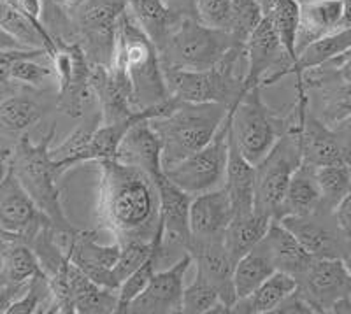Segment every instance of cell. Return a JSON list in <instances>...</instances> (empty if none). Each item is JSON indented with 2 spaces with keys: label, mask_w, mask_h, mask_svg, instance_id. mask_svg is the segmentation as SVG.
I'll list each match as a JSON object with an SVG mask.
<instances>
[{
  "label": "cell",
  "mask_w": 351,
  "mask_h": 314,
  "mask_svg": "<svg viewBox=\"0 0 351 314\" xmlns=\"http://www.w3.org/2000/svg\"><path fill=\"white\" fill-rule=\"evenodd\" d=\"M100 227L120 244L153 241L160 230L158 188L148 172L118 160L99 162Z\"/></svg>",
  "instance_id": "cell-1"
},
{
  "label": "cell",
  "mask_w": 351,
  "mask_h": 314,
  "mask_svg": "<svg viewBox=\"0 0 351 314\" xmlns=\"http://www.w3.org/2000/svg\"><path fill=\"white\" fill-rule=\"evenodd\" d=\"M109 65L120 69L128 80L132 102L137 111L156 108L172 99L158 48L139 27L128 5L116 27L114 49Z\"/></svg>",
  "instance_id": "cell-2"
},
{
  "label": "cell",
  "mask_w": 351,
  "mask_h": 314,
  "mask_svg": "<svg viewBox=\"0 0 351 314\" xmlns=\"http://www.w3.org/2000/svg\"><path fill=\"white\" fill-rule=\"evenodd\" d=\"M56 136V125L46 132V136L34 143L27 132L18 137V143L12 146L9 169L16 176L23 190L32 197L40 211L51 221L56 234L69 235L76 228L72 227L62 207L58 178L60 171L51 160L49 147Z\"/></svg>",
  "instance_id": "cell-3"
},
{
  "label": "cell",
  "mask_w": 351,
  "mask_h": 314,
  "mask_svg": "<svg viewBox=\"0 0 351 314\" xmlns=\"http://www.w3.org/2000/svg\"><path fill=\"white\" fill-rule=\"evenodd\" d=\"M227 114L228 108L223 104H195L176 99V106L167 114L149 119L162 144V169L174 167L206 146Z\"/></svg>",
  "instance_id": "cell-4"
},
{
  "label": "cell",
  "mask_w": 351,
  "mask_h": 314,
  "mask_svg": "<svg viewBox=\"0 0 351 314\" xmlns=\"http://www.w3.org/2000/svg\"><path fill=\"white\" fill-rule=\"evenodd\" d=\"M165 83L171 97L183 102L223 104L228 109L243 95L246 74L244 44L232 48L218 64L206 71L165 69Z\"/></svg>",
  "instance_id": "cell-5"
},
{
  "label": "cell",
  "mask_w": 351,
  "mask_h": 314,
  "mask_svg": "<svg viewBox=\"0 0 351 314\" xmlns=\"http://www.w3.org/2000/svg\"><path fill=\"white\" fill-rule=\"evenodd\" d=\"M307 108L306 100H297L288 130L255 165V213L271 219H280L291 174L302 163L299 128Z\"/></svg>",
  "instance_id": "cell-6"
},
{
  "label": "cell",
  "mask_w": 351,
  "mask_h": 314,
  "mask_svg": "<svg viewBox=\"0 0 351 314\" xmlns=\"http://www.w3.org/2000/svg\"><path fill=\"white\" fill-rule=\"evenodd\" d=\"M239 44L244 43L228 30L208 27L199 18L183 16L160 49V60L165 69L206 71Z\"/></svg>",
  "instance_id": "cell-7"
},
{
  "label": "cell",
  "mask_w": 351,
  "mask_h": 314,
  "mask_svg": "<svg viewBox=\"0 0 351 314\" xmlns=\"http://www.w3.org/2000/svg\"><path fill=\"white\" fill-rule=\"evenodd\" d=\"M228 116V136L252 165H256L271 152L291 121V112L287 118H281L267 108L262 99V86H253L244 92L230 108Z\"/></svg>",
  "instance_id": "cell-8"
},
{
  "label": "cell",
  "mask_w": 351,
  "mask_h": 314,
  "mask_svg": "<svg viewBox=\"0 0 351 314\" xmlns=\"http://www.w3.org/2000/svg\"><path fill=\"white\" fill-rule=\"evenodd\" d=\"M71 23L77 43L93 65H109L114 49L116 27L127 9V0H56Z\"/></svg>",
  "instance_id": "cell-9"
},
{
  "label": "cell",
  "mask_w": 351,
  "mask_h": 314,
  "mask_svg": "<svg viewBox=\"0 0 351 314\" xmlns=\"http://www.w3.org/2000/svg\"><path fill=\"white\" fill-rule=\"evenodd\" d=\"M51 64L56 77V106L71 118H81L97 104L92 88V62L77 43L56 40Z\"/></svg>",
  "instance_id": "cell-10"
},
{
  "label": "cell",
  "mask_w": 351,
  "mask_h": 314,
  "mask_svg": "<svg viewBox=\"0 0 351 314\" xmlns=\"http://www.w3.org/2000/svg\"><path fill=\"white\" fill-rule=\"evenodd\" d=\"M228 128L230 116L227 114L215 137L206 146L176 163L174 167L165 169L164 174L169 181L192 197L223 188L228 160Z\"/></svg>",
  "instance_id": "cell-11"
},
{
  "label": "cell",
  "mask_w": 351,
  "mask_h": 314,
  "mask_svg": "<svg viewBox=\"0 0 351 314\" xmlns=\"http://www.w3.org/2000/svg\"><path fill=\"white\" fill-rule=\"evenodd\" d=\"M160 197V237L158 250V267H169L184 255H190V243H192V232H190V202L192 195L176 186L169 181L164 171L153 176Z\"/></svg>",
  "instance_id": "cell-12"
},
{
  "label": "cell",
  "mask_w": 351,
  "mask_h": 314,
  "mask_svg": "<svg viewBox=\"0 0 351 314\" xmlns=\"http://www.w3.org/2000/svg\"><path fill=\"white\" fill-rule=\"evenodd\" d=\"M246 74L243 93L253 86H271L283 77L290 76L293 62L276 36L269 14L262 16L250 36L244 40Z\"/></svg>",
  "instance_id": "cell-13"
},
{
  "label": "cell",
  "mask_w": 351,
  "mask_h": 314,
  "mask_svg": "<svg viewBox=\"0 0 351 314\" xmlns=\"http://www.w3.org/2000/svg\"><path fill=\"white\" fill-rule=\"evenodd\" d=\"M49 225L51 221L9 169L0 181V243L21 241L30 244L32 239Z\"/></svg>",
  "instance_id": "cell-14"
},
{
  "label": "cell",
  "mask_w": 351,
  "mask_h": 314,
  "mask_svg": "<svg viewBox=\"0 0 351 314\" xmlns=\"http://www.w3.org/2000/svg\"><path fill=\"white\" fill-rule=\"evenodd\" d=\"M56 234V232H55ZM71 262L83 271L99 287L118 291V285L112 279V267L118 262L121 244H100L93 232L74 230L69 235L56 234Z\"/></svg>",
  "instance_id": "cell-15"
},
{
  "label": "cell",
  "mask_w": 351,
  "mask_h": 314,
  "mask_svg": "<svg viewBox=\"0 0 351 314\" xmlns=\"http://www.w3.org/2000/svg\"><path fill=\"white\" fill-rule=\"evenodd\" d=\"M297 290L315 313H330L337 300L351 297V276L341 258H313L297 278Z\"/></svg>",
  "instance_id": "cell-16"
},
{
  "label": "cell",
  "mask_w": 351,
  "mask_h": 314,
  "mask_svg": "<svg viewBox=\"0 0 351 314\" xmlns=\"http://www.w3.org/2000/svg\"><path fill=\"white\" fill-rule=\"evenodd\" d=\"M193 267L190 255L181 256L178 262L153 274L148 287L144 288L127 307L130 314H174L181 313L184 278Z\"/></svg>",
  "instance_id": "cell-17"
},
{
  "label": "cell",
  "mask_w": 351,
  "mask_h": 314,
  "mask_svg": "<svg viewBox=\"0 0 351 314\" xmlns=\"http://www.w3.org/2000/svg\"><path fill=\"white\" fill-rule=\"evenodd\" d=\"M280 221L313 258H341L348 237L337 227L332 209L322 207L313 215L283 216Z\"/></svg>",
  "instance_id": "cell-18"
},
{
  "label": "cell",
  "mask_w": 351,
  "mask_h": 314,
  "mask_svg": "<svg viewBox=\"0 0 351 314\" xmlns=\"http://www.w3.org/2000/svg\"><path fill=\"white\" fill-rule=\"evenodd\" d=\"M188 253L192 256L193 267L199 269L204 278L216 288L221 302L230 311L237 300L234 290L236 262L232 260L227 247L223 246V239H192Z\"/></svg>",
  "instance_id": "cell-19"
},
{
  "label": "cell",
  "mask_w": 351,
  "mask_h": 314,
  "mask_svg": "<svg viewBox=\"0 0 351 314\" xmlns=\"http://www.w3.org/2000/svg\"><path fill=\"white\" fill-rule=\"evenodd\" d=\"M232 218H234V209L225 188L192 197L190 202L192 239H223Z\"/></svg>",
  "instance_id": "cell-20"
},
{
  "label": "cell",
  "mask_w": 351,
  "mask_h": 314,
  "mask_svg": "<svg viewBox=\"0 0 351 314\" xmlns=\"http://www.w3.org/2000/svg\"><path fill=\"white\" fill-rule=\"evenodd\" d=\"M116 160L143 169L149 176H156L162 169V144L148 118H139L130 125L121 139Z\"/></svg>",
  "instance_id": "cell-21"
},
{
  "label": "cell",
  "mask_w": 351,
  "mask_h": 314,
  "mask_svg": "<svg viewBox=\"0 0 351 314\" xmlns=\"http://www.w3.org/2000/svg\"><path fill=\"white\" fill-rule=\"evenodd\" d=\"M299 141L304 163H309L313 167L346 163L343 147L337 141L335 132L322 119L316 118L309 111V108L304 112L302 121H300Z\"/></svg>",
  "instance_id": "cell-22"
},
{
  "label": "cell",
  "mask_w": 351,
  "mask_h": 314,
  "mask_svg": "<svg viewBox=\"0 0 351 314\" xmlns=\"http://www.w3.org/2000/svg\"><path fill=\"white\" fill-rule=\"evenodd\" d=\"M258 244L267 253L276 271L288 272L295 279L300 278L313 262V256L280 219H271L267 232Z\"/></svg>",
  "instance_id": "cell-23"
},
{
  "label": "cell",
  "mask_w": 351,
  "mask_h": 314,
  "mask_svg": "<svg viewBox=\"0 0 351 314\" xmlns=\"http://www.w3.org/2000/svg\"><path fill=\"white\" fill-rule=\"evenodd\" d=\"M51 104L44 93L21 92L0 100V139L18 136L39 123Z\"/></svg>",
  "instance_id": "cell-24"
},
{
  "label": "cell",
  "mask_w": 351,
  "mask_h": 314,
  "mask_svg": "<svg viewBox=\"0 0 351 314\" xmlns=\"http://www.w3.org/2000/svg\"><path fill=\"white\" fill-rule=\"evenodd\" d=\"M343 2L341 0H300L297 56L316 40L324 39L341 27Z\"/></svg>",
  "instance_id": "cell-25"
},
{
  "label": "cell",
  "mask_w": 351,
  "mask_h": 314,
  "mask_svg": "<svg viewBox=\"0 0 351 314\" xmlns=\"http://www.w3.org/2000/svg\"><path fill=\"white\" fill-rule=\"evenodd\" d=\"M44 274L36 251L21 241H9L0 250V287L16 298L27 285Z\"/></svg>",
  "instance_id": "cell-26"
},
{
  "label": "cell",
  "mask_w": 351,
  "mask_h": 314,
  "mask_svg": "<svg viewBox=\"0 0 351 314\" xmlns=\"http://www.w3.org/2000/svg\"><path fill=\"white\" fill-rule=\"evenodd\" d=\"M223 188L230 199L234 216L255 211V165L247 162L228 136V160Z\"/></svg>",
  "instance_id": "cell-27"
},
{
  "label": "cell",
  "mask_w": 351,
  "mask_h": 314,
  "mask_svg": "<svg viewBox=\"0 0 351 314\" xmlns=\"http://www.w3.org/2000/svg\"><path fill=\"white\" fill-rule=\"evenodd\" d=\"M297 290V279L283 271H274L256 290L246 297L237 298L230 313L236 314H271L290 293Z\"/></svg>",
  "instance_id": "cell-28"
},
{
  "label": "cell",
  "mask_w": 351,
  "mask_h": 314,
  "mask_svg": "<svg viewBox=\"0 0 351 314\" xmlns=\"http://www.w3.org/2000/svg\"><path fill=\"white\" fill-rule=\"evenodd\" d=\"M324 207L318 181H316V167L309 163H300L291 174L285 193L281 216H306L313 215Z\"/></svg>",
  "instance_id": "cell-29"
},
{
  "label": "cell",
  "mask_w": 351,
  "mask_h": 314,
  "mask_svg": "<svg viewBox=\"0 0 351 314\" xmlns=\"http://www.w3.org/2000/svg\"><path fill=\"white\" fill-rule=\"evenodd\" d=\"M127 5L160 53L183 16L169 11L160 0H127Z\"/></svg>",
  "instance_id": "cell-30"
},
{
  "label": "cell",
  "mask_w": 351,
  "mask_h": 314,
  "mask_svg": "<svg viewBox=\"0 0 351 314\" xmlns=\"http://www.w3.org/2000/svg\"><path fill=\"white\" fill-rule=\"evenodd\" d=\"M269 223H271L269 216L258 215L255 211L232 218L223 234V246L227 247L228 255L234 262L250 253L262 241Z\"/></svg>",
  "instance_id": "cell-31"
},
{
  "label": "cell",
  "mask_w": 351,
  "mask_h": 314,
  "mask_svg": "<svg viewBox=\"0 0 351 314\" xmlns=\"http://www.w3.org/2000/svg\"><path fill=\"white\" fill-rule=\"evenodd\" d=\"M100 123H102V112H100V109H97V111L90 109V111H86L81 116V125H77L65 137L64 143L58 144L56 147H49V155H51L53 162L56 163L60 174H64L67 169L81 163V155L86 149L93 132L99 128Z\"/></svg>",
  "instance_id": "cell-32"
},
{
  "label": "cell",
  "mask_w": 351,
  "mask_h": 314,
  "mask_svg": "<svg viewBox=\"0 0 351 314\" xmlns=\"http://www.w3.org/2000/svg\"><path fill=\"white\" fill-rule=\"evenodd\" d=\"M348 49H351V25L346 27H339L332 34L325 36L324 39L316 40L311 46H307L299 56L297 62L291 67L290 74L300 76L302 72L309 71L313 67L325 64L328 60L335 58V56L343 55Z\"/></svg>",
  "instance_id": "cell-33"
},
{
  "label": "cell",
  "mask_w": 351,
  "mask_h": 314,
  "mask_svg": "<svg viewBox=\"0 0 351 314\" xmlns=\"http://www.w3.org/2000/svg\"><path fill=\"white\" fill-rule=\"evenodd\" d=\"M274 265H272L271 258L267 253L256 244L250 253L241 256L234 265V290H236V297H246L252 293L253 290L262 285L269 276L274 272Z\"/></svg>",
  "instance_id": "cell-34"
},
{
  "label": "cell",
  "mask_w": 351,
  "mask_h": 314,
  "mask_svg": "<svg viewBox=\"0 0 351 314\" xmlns=\"http://www.w3.org/2000/svg\"><path fill=\"white\" fill-rule=\"evenodd\" d=\"M195 269V267H193ZM181 313L184 314H209V313H230L228 307L221 302L219 293L202 272L195 269L193 281L184 287Z\"/></svg>",
  "instance_id": "cell-35"
},
{
  "label": "cell",
  "mask_w": 351,
  "mask_h": 314,
  "mask_svg": "<svg viewBox=\"0 0 351 314\" xmlns=\"http://www.w3.org/2000/svg\"><path fill=\"white\" fill-rule=\"evenodd\" d=\"M276 36L287 55L295 64L297 62V32H299L300 0H280L276 8L269 12Z\"/></svg>",
  "instance_id": "cell-36"
},
{
  "label": "cell",
  "mask_w": 351,
  "mask_h": 314,
  "mask_svg": "<svg viewBox=\"0 0 351 314\" xmlns=\"http://www.w3.org/2000/svg\"><path fill=\"white\" fill-rule=\"evenodd\" d=\"M316 181L324 207L332 209L344 199L351 188V165L350 163H334L316 167Z\"/></svg>",
  "instance_id": "cell-37"
},
{
  "label": "cell",
  "mask_w": 351,
  "mask_h": 314,
  "mask_svg": "<svg viewBox=\"0 0 351 314\" xmlns=\"http://www.w3.org/2000/svg\"><path fill=\"white\" fill-rule=\"evenodd\" d=\"M160 237H162V228L156 232L155 235V247H153L152 255L146 258V262L132 272L127 279L118 288V309L116 313L127 314L128 304L148 287V282L152 281L153 274L158 271V250H160Z\"/></svg>",
  "instance_id": "cell-38"
},
{
  "label": "cell",
  "mask_w": 351,
  "mask_h": 314,
  "mask_svg": "<svg viewBox=\"0 0 351 314\" xmlns=\"http://www.w3.org/2000/svg\"><path fill=\"white\" fill-rule=\"evenodd\" d=\"M0 28L12 36L25 48H44L43 36L36 28V25L25 16L20 9L11 5L8 0H0ZM48 51V49H46Z\"/></svg>",
  "instance_id": "cell-39"
},
{
  "label": "cell",
  "mask_w": 351,
  "mask_h": 314,
  "mask_svg": "<svg viewBox=\"0 0 351 314\" xmlns=\"http://www.w3.org/2000/svg\"><path fill=\"white\" fill-rule=\"evenodd\" d=\"M49 302H51V293H49L48 278H46V274H40L28 282L23 293L18 295L9 304L5 314L43 313L40 307H49Z\"/></svg>",
  "instance_id": "cell-40"
},
{
  "label": "cell",
  "mask_w": 351,
  "mask_h": 314,
  "mask_svg": "<svg viewBox=\"0 0 351 314\" xmlns=\"http://www.w3.org/2000/svg\"><path fill=\"white\" fill-rule=\"evenodd\" d=\"M49 58L48 56H25V58L16 60L12 64L11 72H9V80L11 83L23 84L27 88H40L43 84L48 83L49 77L55 76V69L53 64H40L39 60Z\"/></svg>",
  "instance_id": "cell-41"
},
{
  "label": "cell",
  "mask_w": 351,
  "mask_h": 314,
  "mask_svg": "<svg viewBox=\"0 0 351 314\" xmlns=\"http://www.w3.org/2000/svg\"><path fill=\"white\" fill-rule=\"evenodd\" d=\"M153 247H155V237L153 241H128L121 244L118 262L112 267V279L118 288L132 272L146 262V258L152 255Z\"/></svg>",
  "instance_id": "cell-42"
},
{
  "label": "cell",
  "mask_w": 351,
  "mask_h": 314,
  "mask_svg": "<svg viewBox=\"0 0 351 314\" xmlns=\"http://www.w3.org/2000/svg\"><path fill=\"white\" fill-rule=\"evenodd\" d=\"M195 4L197 18L204 25L232 32V25H234L232 0H195Z\"/></svg>",
  "instance_id": "cell-43"
},
{
  "label": "cell",
  "mask_w": 351,
  "mask_h": 314,
  "mask_svg": "<svg viewBox=\"0 0 351 314\" xmlns=\"http://www.w3.org/2000/svg\"><path fill=\"white\" fill-rule=\"evenodd\" d=\"M49 53L44 48H11L0 49V84H11L9 72H11L12 64L16 60L25 58V56H48Z\"/></svg>",
  "instance_id": "cell-44"
},
{
  "label": "cell",
  "mask_w": 351,
  "mask_h": 314,
  "mask_svg": "<svg viewBox=\"0 0 351 314\" xmlns=\"http://www.w3.org/2000/svg\"><path fill=\"white\" fill-rule=\"evenodd\" d=\"M274 313L276 314H313L315 311H313V307L307 304L306 298L300 295V291L295 290L293 293H290L287 298H285Z\"/></svg>",
  "instance_id": "cell-45"
},
{
  "label": "cell",
  "mask_w": 351,
  "mask_h": 314,
  "mask_svg": "<svg viewBox=\"0 0 351 314\" xmlns=\"http://www.w3.org/2000/svg\"><path fill=\"white\" fill-rule=\"evenodd\" d=\"M334 219L344 237H351V188L344 199L334 207Z\"/></svg>",
  "instance_id": "cell-46"
},
{
  "label": "cell",
  "mask_w": 351,
  "mask_h": 314,
  "mask_svg": "<svg viewBox=\"0 0 351 314\" xmlns=\"http://www.w3.org/2000/svg\"><path fill=\"white\" fill-rule=\"evenodd\" d=\"M332 130L335 132L337 141H339L341 147H343L346 163L351 165V116L343 119V121H339V123H335L334 127H332Z\"/></svg>",
  "instance_id": "cell-47"
},
{
  "label": "cell",
  "mask_w": 351,
  "mask_h": 314,
  "mask_svg": "<svg viewBox=\"0 0 351 314\" xmlns=\"http://www.w3.org/2000/svg\"><path fill=\"white\" fill-rule=\"evenodd\" d=\"M165 8L178 16L197 18V4L195 0H160Z\"/></svg>",
  "instance_id": "cell-48"
},
{
  "label": "cell",
  "mask_w": 351,
  "mask_h": 314,
  "mask_svg": "<svg viewBox=\"0 0 351 314\" xmlns=\"http://www.w3.org/2000/svg\"><path fill=\"white\" fill-rule=\"evenodd\" d=\"M327 65L334 67L335 74L341 81H348L351 83V56H337V58H332L328 62H325Z\"/></svg>",
  "instance_id": "cell-49"
},
{
  "label": "cell",
  "mask_w": 351,
  "mask_h": 314,
  "mask_svg": "<svg viewBox=\"0 0 351 314\" xmlns=\"http://www.w3.org/2000/svg\"><path fill=\"white\" fill-rule=\"evenodd\" d=\"M11 153H12V147L0 144V181L4 179V176L8 174V171H9V160H11Z\"/></svg>",
  "instance_id": "cell-50"
},
{
  "label": "cell",
  "mask_w": 351,
  "mask_h": 314,
  "mask_svg": "<svg viewBox=\"0 0 351 314\" xmlns=\"http://www.w3.org/2000/svg\"><path fill=\"white\" fill-rule=\"evenodd\" d=\"M11 48H25V46H21L14 37L9 36L5 30L0 28V49H11Z\"/></svg>",
  "instance_id": "cell-51"
},
{
  "label": "cell",
  "mask_w": 351,
  "mask_h": 314,
  "mask_svg": "<svg viewBox=\"0 0 351 314\" xmlns=\"http://www.w3.org/2000/svg\"><path fill=\"white\" fill-rule=\"evenodd\" d=\"M341 260H343L344 267H346L348 272H350L351 276V237L346 239V243H344L343 253H341Z\"/></svg>",
  "instance_id": "cell-52"
},
{
  "label": "cell",
  "mask_w": 351,
  "mask_h": 314,
  "mask_svg": "<svg viewBox=\"0 0 351 314\" xmlns=\"http://www.w3.org/2000/svg\"><path fill=\"white\" fill-rule=\"evenodd\" d=\"M343 2V21H341V27H346L351 25V0H341Z\"/></svg>",
  "instance_id": "cell-53"
},
{
  "label": "cell",
  "mask_w": 351,
  "mask_h": 314,
  "mask_svg": "<svg viewBox=\"0 0 351 314\" xmlns=\"http://www.w3.org/2000/svg\"><path fill=\"white\" fill-rule=\"evenodd\" d=\"M4 244H5V243H0V250H2V246H4Z\"/></svg>",
  "instance_id": "cell-54"
}]
</instances>
